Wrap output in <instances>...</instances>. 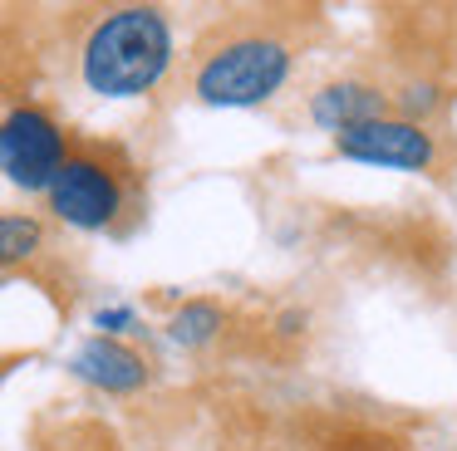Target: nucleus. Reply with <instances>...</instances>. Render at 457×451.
I'll use <instances>...</instances> for the list:
<instances>
[{"label":"nucleus","mask_w":457,"mask_h":451,"mask_svg":"<svg viewBox=\"0 0 457 451\" xmlns=\"http://www.w3.org/2000/svg\"><path fill=\"white\" fill-rule=\"evenodd\" d=\"M320 35L310 5L227 10L197 35L187 54V94L207 108H261L290 88Z\"/></svg>","instance_id":"nucleus-1"},{"label":"nucleus","mask_w":457,"mask_h":451,"mask_svg":"<svg viewBox=\"0 0 457 451\" xmlns=\"http://www.w3.org/2000/svg\"><path fill=\"white\" fill-rule=\"evenodd\" d=\"M94 329H99L104 339H123V333H138V314H133L129 304H109V309L94 314Z\"/></svg>","instance_id":"nucleus-10"},{"label":"nucleus","mask_w":457,"mask_h":451,"mask_svg":"<svg viewBox=\"0 0 457 451\" xmlns=\"http://www.w3.org/2000/svg\"><path fill=\"white\" fill-rule=\"evenodd\" d=\"M221 324H227V309L217 299H182L168 314V339L178 348H207V343H217Z\"/></svg>","instance_id":"nucleus-9"},{"label":"nucleus","mask_w":457,"mask_h":451,"mask_svg":"<svg viewBox=\"0 0 457 451\" xmlns=\"http://www.w3.org/2000/svg\"><path fill=\"white\" fill-rule=\"evenodd\" d=\"M0 290H5V275H0Z\"/></svg>","instance_id":"nucleus-11"},{"label":"nucleus","mask_w":457,"mask_h":451,"mask_svg":"<svg viewBox=\"0 0 457 451\" xmlns=\"http://www.w3.org/2000/svg\"><path fill=\"white\" fill-rule=\"evenodd\" d=\"M178 39L172 20L158 5H109L94 10L74 45L79 84L94 98H143L172 74Z\"/></svg>","instance_id":"nucleus-2"},{"label":"nucleus","mask_w":457,"mask_h":451,"mask_svg":"<svg viewBox=\"0 0 457 451\" xmlns=\"http://www.w3.org/2000/svg\"><path fill=\"white\" fill-rule=\"evenodd\" d=\"M70 373L99 392L129 398V392H143L153 382V358L143 348H133L129 339H104V333H94V339H84L74 348Z\"/></svg>","instance_id":"nucleus-6"},{"label":"nucleus","mask_w":457,"mask_h":451,"mask_svg":"<svg viewBox=\"0 0 457 451\" xmlns=\"http://www.w3.org/2000/svg\"><path fill=\"white\" fill-rule=\"evenodd\" d=\"M70 157V133L64 123L40 103H15L0 118V172L21 192H50L54 172Z\"/></svg>","instance_id":"nucleus-4"},{"label":"nucleus","mask_w":457,"mask_h":451,"mask_svg":"<svg viewBox=\"0 0 457 451\" xmlns=\"http://www.w3.org/2000/svg\"><path fill=\"white\" fill-rule=\"evenodd\" d=\"M310 123L325 127V133H349L359 123H374V118H388L394 103H388V88L374 84V78H359V74H345V78H329L310 94L305 103Z\"/></svg>","instance_id":"nucleus-7"},{"label":"nucleus","mask_w":457,"mask_h":451,"mask_svg":"<svg viewBox=\"0 0 457 451\" xmlns=\"http://www.w3.org/2000/svg\"><path fill=\"white\" fill-rule=\"evenodd\" d=\"M335 152L364 167H394V172H428V176H443L447 167L443 137L433 127L408 123V118H394V113L359 123L349 133H335Z\"/></svg>","instance_id":"nucleus-5"},{"label":"nucleus","mask_w":457,"mask_h":451,"mask_svg":"<svg viewBox=\"0 0 457 451\" xmlns=\"http://www.w3.org/2000/svg\"><path fill=\"white\" fill-rule=\"evenodd\" d=\"M50 250V226L25 211H0V275L15 265H30Z\"/></svg>","instance_id":"nucleus-8"},{"label":"nucleus","mask_w":457,"mask_h":451,"mask_svg":"<svg viewBox=\"0 0 457 451\" xmlns=\"http://www.w3.org/2000/svg\"><path fill=\"white\" fill-rule=\"evenodd\" d=\"M45 201L54 221L70 231L119 235L129 216H138V167L113 143H70V157L54 172Z\"/></svg>","instance_id":"nucleus-3"}]
</instances>
